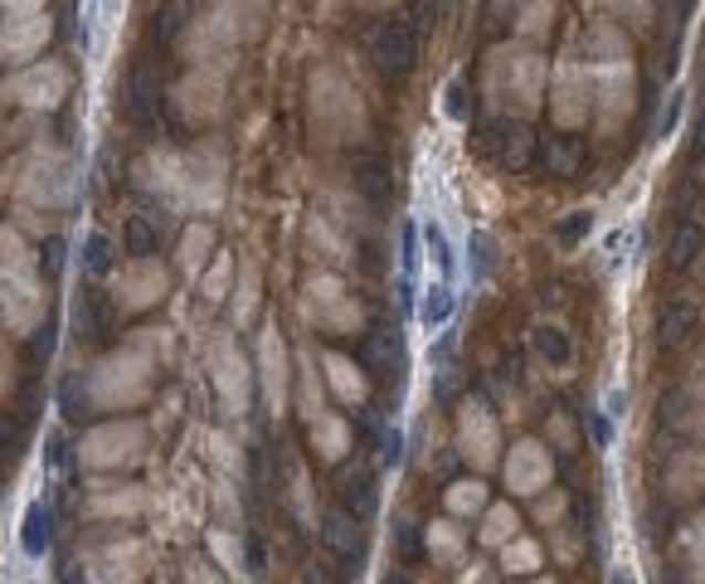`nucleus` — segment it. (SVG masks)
I'll list each match as a JSON object with an SVG mask.
<instances>
[{
	"label": "nucleus",
	"mask_w": 705,
	"mask_h": 584,
	"mask_svg": "<svg viewBox=\"0 0 705 584\" xmlns=\"http://www.w3.org/2000/svg\"><path fill=\"white\" fill-rule=\"evenodd\" d=\"M49 40H54V20L44 10H6L0 15V64H34Z\"/></svg>",
	"instance_id": "obj_12"
},
{
	"label": "nucleus",
	"mask_w": 705,
	"mask_h": 584,
	"mask_svg": "<svg viewBox=\"0 0 705 584\" xmlns=\"http://www.w3.org/2000/svg\"><path fill=\"white\" fill-rule=\"evenodd\" d=\"M385 584H409V580H404V575H394V580H385Z\"/></svg>",
	"instance_id": "obj_40"
},
{
	"label": "nucleus",
	"mask_w": 705,
	"mask_h": 584,
	"mask_svg": "<svg viewBox=\"0 0 705 584\" xmlns=\"http://www.w3.org/2000/svg\"><path fill=\"white\" fill-rule=\"evenodd\" d=\"M322 371H326V380H332V389L346 405H360L365 399V375H360V365L356 361H346V356H322Z\"/></svg>",
	"instance_id": "obj_24"
},
{
	"label": "nucleus",
	"mask_w": 705,
	"mask_h": 584,
	"mask_svg": "<svg viewBox=\"0 0 705 584\" xmlns=\"http://www.w3.org/2000/svg\"><path fill=\"white\" fill-rule=\"evenodd\" d=\"M482 507H486V487L477 478H462L448 487V511L453 517H467V511H482Z\"/></svg>",
	"instance_id": "obj_26"
},
{
	"label": "nucleus",
	"mask_w": 705,
	"mask_h": 584,
	"mask_svg": "<svg viewBox=\"0 0 705 584\" xmlns=\"http://www.w3.org/2000/svg\"><path fill=\"white\" fill-rule=\"evenodd\" d=\"M6 97L20 107H34V113H54L69 97V69L59 59H34V64H24L6 79Z\"/></svg>",
	"instance_id": "obj_10"
},
{
	"label": "nucleus",
	"mask_w": 705,
	"mask_h": 584,
	"mask_svg": "<svg viewBox=\"0 0 705 584\" xmlns=\"http://www.w3.org/2000/svg\"><path fill=\"white\" fill-rule=\"evenodd\" d=\"M555 10H559V0H520L516 6V34L526 44L545 40V34L555 30Z\"/></svg>",
	"instance_id": "obj_23"
},
{
	"label": "nucleus",
	"mask_w": 705,
	"mask_h": 584,
	"mask_svg": "<svg viewBox=\"0 0 705 584\" xmlns=\"http://www.w3.org/2000/svg\"><path fill=\"white\" fill-rule=\"evenodd\" d=\"M583 229H589V215H575V219H569V225H565V239H579Z\"/></svg>",
	"instance_id": "obj_36"
},
{
	"label": "nucleus",
	"mask_w": 705,
	"mask_h": 584,
	"mask_svg": "<svg viewBox=\"0 0 705 584\" xmlns=\"http://www.w3.org/2000/svg\"><path fill=\"white\" fill-rule=\"evenodd\" d=\"M555 122L559 127H583L593 107V88H589V69L583 64H559L555 69V93H550Z\"/></svg>",
	"instance_id": "obj_16"
},
{
	"label": "nucleus",
	"mask_w": 705,
	"mask_h": 584,
	"mask_svg": "<svg viewBox=\"0 0 705 584\" xmlns=\"http://www.w3.org/2000/svg\"><path fill=\"white\" fill-rule=\"evenodd\" d=\"M312 122L322 132H332V137H350V142H356L360 127H365L356 88H350V83L340 79V73H332V69H322L312 79Z\"/></svg>",
	"instance_id": "obj_8"
},
{
	"label": "nucleus",
	"mask_w": 705,
	"mask_h": 584,
	"mask_svg": "<svg viewBox=\"0 0 705 584\" xmlns=\"http://www.w3.org/2000/svg\"><path fill=\"white\" fill-rule=\"evenodd\" d=\"M229 278H234V259L229 253H219L214 263H204V273H200V283H204V298L219 302L229 292Z\"/></svg>",
	"instance_id": "obj_28"
},
{
	"label": "nucleus",
	"mask_w": 705,
	"mask_h": 584,
	"mask_svg": "<svg viewBox=\"0 0 705 584\" xmlns=\"http://www.w3.org/2000/svg\"><path fill=\"white\" fill-rule=\"evenodd\" d=\"M146 448V429L137 419H117V424H97L78 438V462L83 468H127L137 462Z\"/></svg>",
	"instance_id": "obj_9"
},
{
	"label": "nucleus",
	"mask_w": 705,
	"mask_h": 584,
	"mask_svg": "<svg viewBox=\"0 0 705 584\" xmlns=\"http://www.w3.org/2000/svg\"><path fill=\"white\" fill-rule=\"evenodd\" d=\"M448 316V292L443 288H429V302H423V322H443Z\"/></svg>",
	"instance_id": "obj_31"
},
{
	"label": "nucleus",
	"mask_w": 705,
	"mask_h": 584,
	"mask_svg": "<svg viewBox=\"0 0 705 584\" xmlns=\"http://www.w3.org/2000/svg\"><path fill=\"white\" fill-rule=\"evenodd\" d=\"M210 380H214V395L229 414H243L249 409V395H253V371L243 361L234 332H214L210 341Z\"/></svg>",
	"instance_id": "obj_11"
},
{
	"label": "nucleus",
	"mask_w": 705,
	"mask_h": 584,
	"mask_svg": "<svg viewBox=\"0 0 705 584\" xmlns=\"http://www.w3.org/2000/svg\"><path fill=\"white\" fill-rule=\"evenodd\" d=\"M259 380H263V399L273 414H283L287 405V346L277 336V326H263L259 336Z\"/></svg>",
	"instance_id": "obj_18"
},
{
	"label": "nucleus",
	"mask_w": 705,
	"mask_h": 584,
	"mask_svg": "<svg viewBox=\"0 0 705 584\" xmlns=\"http://www.w3.org/2000/svg\"><path fill=\"white\" fill-rule=\"evenodd\" d=\"M141 507H146L141 487H93V502H88L93 517H131Z\"/></svg>",
	"instance_id": "obj_22"
},
{
	"label": "nucleus",
	"mask_w": 705,
	"mask_h": 584,
	"mask_svg": "<svg viewBox=\"0 0 705 584\" xmlns=\"http://www.w3.org/2000/svg\"><path fill=\"white\" fill-rule=\"evenodd\" d=\"M589 88L599 93L608 122L632 113V93H638V69H632V44L623 34V24L613 20H593L589 30Z\"/></svg>",
	"instance_id": "obj_3"
},
{
	"label": "nucleus",
	"mask_w": 705,
	"mask_h": 584,
	"mask_svg": "<svg viewBox=\"0 0 705 584\" xmlns=\"http://www.w3.org/2000/svg\"><path fill=\"white\" fill-rule=\"evenodd\" d=\"M356 6H360V10H394L399 0H356Z\"/></svg>",
	"instance_id": "obj_38"
},
{
	"label": "nucleus",
	"mask_w": 705,
	"mask_h": 584,
	"mask_svg": "<svg viewBox=\"0 0 705 584\" xmlns=\"http://www.w3.org/2000/svg\"><path fill=\"white\" fill-rule=\"evenodd\" d=\"M20 195L34 205H64L69 200V156L59 152V146H34V152L24 156Z\"/></svg>",
	"instance_id": "obj_14"
},
{
	"label": "nucleus",
	"mask_w": 705,
	"mask_h": 584,
	"mask_svg": "<svg viewBox=\"0 0 705 584\" xmlns=\"http://www.w3.org/2000/svg\"><path fill=\"white\" fill-rule=\"evenodd\" d=\"M613 584H632V580L628 575H613Z\"/></svg>",
	"instance_id": "obj_41"
},
{
	"label": "nucleus",
	"mask_w": 705,
	"mask_h": 584,
	"mask_svg": "<svg viewBox=\"0 0 705 584\" xmlns=\"http://www.w3.org/2000/svg\"><path fill=\"white\" fill-rule=\"evenodd\" d=\"M482 88L496 107H506V113H520V117L535 113V103H540V93H545V54L526 40L492 49V54H486Z\"/></svg>",
	"instance_id": "obj_5"
},
{
	"label": "nucleus",
	"mask_w": 705,
	"mask_h": 584,
	"mask_svg": "<svg viewBox=\"0 0 705 584\" xmlns=\"http://www.w3.org/2000/svg\"><path fill=\"white\" fill-rule=\"evenodd\" d=\"M156 385V356H151V332H137L122 351L97 361L88 375V405L93 409H131L151 395Z\"/></svg>",
	"instance_id": "obj_4"
},
{
	"label": "nucleus",
	"mask_w": 705,
	"mask_h": 584,
	"mask_svg": "<svg viewBox=\"0 0 705 584\" xmlns=\"http://www.w3.org/2000/svg\"><path fill=\"white\" fill-rule=\"evenodd\" d=\"M20 545L30 560H40L49 551V511L44 507H30L24 511V531H20Z\"/></svg>",
	"instance_id": "obj_25"
},
{
	"label": "nucleus",
	"mask_w": 705,
	"mask_h": 584,
	"mask_svg": "<svg viewBox=\"0 0 705 584\" xmlns=\"http://www.w3.org/2000/svg\"><path fill=\"white\" fill-rule=\"evenodd\" d=\"M253 307H259V273L243 268V283H239V307H234V326L253 322Z\"/></svg>",
	"instance_id": "obj_30"
},
{
	"label": "nucleus",
	"mask_w": 705,
	"mask_h": 584,
	"mask_svg": "<svg viewBox=\"0 0 705 584\" xmlns=\"http://www.w3.org/2000/svg\"><path fill=\"white\" fill-rule=\"evenodd\" d=\"M229 69H234V59H210V64H190L186 79L176 83V113L186 117V122H194V127L214 122L219 113H224Z\"/></svg>",
	"instance_id": "obj_7"
},
{
	"label": "nucleus",
	"mask_w": 705,
	"mask_h": 584,
	"mask_svg": "<svg viewBox=\"0 0 705 584\" xmlns=\"http://www.w3.org/2000/svg\"><path fill=\"white\" fill-rule=\"evenodd\" d=\"M267 15H273V0H210V6L186 24L180 49H186L190 64L234 59V49H243L249 40L263 34Z\"/></svg>",
	"instance_id": "obj_2"
},
{
	"label": "nucleus",
	"mask_w": 705,
	"mask_h": 584,
	"mask_svg": "<svg viewBox=\"0 0 705 584\" xmlns=\"http://www.w3.org/2000/svg\"><path fill=\"white\" fill-rule=\"evenodd\" d=\"M540 351H550L555 361H565V341H559L555 332H540Z\"/></svg>",
	"instance_id": "obj_33"
},
{
	"label": "nucleus",
	"mask_w": 705,
	"mask_h": 584,
	"mask_svg": "<svg viewBox=\"0 0 705 584\" xmlns=\"http://www.w3.org/2000/svg\"><path fill=\"white\" fill-rule=\"evenodd\" d=\"M307 298H302V307H307V322L312 326H322L326 336H340V332H356L360 326V307H356V298H350L346 288L336 283V278H312L307 288Z\"/></svg>",
	"instance_id": "obj_13"
},
{
	"label": "nucleus",
	"mask_w": 705,
	"mask_h": 584,
	"mask_svg": "<svg viewBox=\"0 0 705 584\" xmlns=\"http://www.w3.org/2000/svg\"><path fill=\"white\" fill-rule=\"evenodd\" d=\"M326 535H332V545H336V551H346V545H350V531H346V521H332V531H326Z\"/></svg>",
	"instance_id": "obj_34"
},
{
	"label": "nucleus",
	"mask_w": 705,
	"mask_h": 584,
	"mask_svg": "<svg viewBox=\"0 0 705 584\" xmlns=\"http://www.w3.org/2000/svg\"><path fill=\"white\" fill-rule=\"evenodd\" d=\"M210 253H214V225L194 219L186 234H180V268H186L190 278H200L204 263H210Z\"/></svg>",
	"instance_id": "obj_21"
},
{
	"label": "nucleus",
	"mask_w": 705,
	"mask_h": 584,
	"mask_svg": "<svg viewBox=\"0 0 705 584\" xmlns=\"http://www.w3.org/2000/svg\"><path fill=\"white\" fill-rule=\"evenodd\" d=\"M511 560H516L511 570H530V565H535V545H516V551H511Z\"/></svg>",
	"instance_id": "obj_35"
},
{
	"label": "nucleus",
	"mask_w": 705,
	"mask_h": 584,
	"mask_svg": "<svg viewBox=\"0 0 705 584\" xmlns=\"http://www.w3.org/2000/svg\"><path fill=\"white\" fill-rule=\"evenodd\" d=\"M506 482L511 492H540L545 482H550V453H545L540 444H516L506 458Z\"/></svg>",
	"instance_id": "obj_19"
},
{
	"label": "nucleus",
	"mask_w": 705,
	"mask_h": 584,
	"mask_svg": "<svg viewBox=\"0 0 705 584\" xmlns=\"http://www.w3.org/2000/svg\"><path fill=\"white\" fill-rule=\"evenodd\" d=\"M496 419H492V409L482 405V399H467L457 414V444H462V458H472L477 468H492V458H496Z\"/></svg>",
	"instance_id": "obj_17"
},
{
	"label": "nucleus",
	"mask_w": 705,
	"mask_h": 584,
	"mask_svg": "<svg viewBox=\"0 0 705 584\" xmlns=\"http://www.w3.org/2000/svg\"><path fill=\"white\" fill-rule=\"evenodd\" d=\"M696 253H701V234H696V229H686V234L676 239V263H691Z\"/></svg>",
	"instance_id": "obj_32"
},
{
	"label": "nucleus",
	"mask_w": 705,
	"mask_h": 584,
	"mask_svg": "<svg viewBox=\"0 0 705 584\" xmlns=\"http://www.w3.org/2000/svg\"><path fill=\"white\" fill-rule=\"evenodd\" d=\"M0 10H44V0H0Z\"/></svg>",
	"instance_id": "obj_37"
},
{
	"label": "nucleus",
	"mask_w": 705,
	"mask_h": 584,
	"mask_svg": "<svg viewBox=\"0 0 705 584\" xmlns=\"http://www.w3.org/2000/svg\"><path fill=\"white\" fill-rule=\"evenodd\" d=\"M307 429H312V448L322 458H340L350 448V424L346 419H336V414H322L316 409L312 419H307Z\"/></svg>",
	"instance_id": "obj_20"
},
{
	"label": "nucleus",
	"mask_w": 705,
	"mask_h": 584,
	"mask_svg": "<svg viewBox=\"0 0 705 584\" xmlns=\"http://www.w3.org/2000/svg\"><path fill=\"white\" fill-rule=\"evenodd\" d=\"M0 316L15 336H30L44 322V283L15 229H0Z\"/></svg>",
	"instance_id": "obj_6"
},
{
	"label": "nucleus",
	"mask_w": 705,
	"mask_h": 584,
	"mask_svg": "<svg viewBox=\"0 0 705 584\" xmlns=\"http://www.w3.org/2000/svg\"><path fill=\"white\" fill-rule=\"evenodd\" d=\"M166 298V268L156 259H127L113 268V302L122 312H146Z\"/></svg>",
	"instance_id": "obj_15"
},
{
	"label": "nucleus",
	"mask_w": 705,
	"mask_h": 584,
	"mask_svg": "<svg viewBox=\"0 0 705 584\" xmlns=\"http://www.w3.org/2000/svg\"><path fill=\"white\" fill-rule=\"evenodd\" d=\"M141 186L161 190L170 200H180L194 215H210L224 205V176H229V156L219 142H200L194 152H156L141 156Z\"/></svg>",
	"instance_id": "obj_1"
},
{
	"label": "nucleus",
	"mask_w": 705,
	"mask_h": 584,
	"mask_svg": "<svg viewBox=\"0 0 705 584\" xmlns=\"http://www.w3.org/2000/svg\"><path fill=\"white\" fill-rule=\"evenodd\" d=\"M603 6V20H613V24H648L652 20V10H656V0H599Z\"/></svg>",
	"instance_id": "obj_27"
},
{
	"label": "nucleus",
	"mask_w": 705,
	"mask_h": 584,
	"mask_svg": "<svg viewBox=\"0 0 705 584\" xmlns=\"http://www.w3.org/2000/svg\"><path fill=\"white\" fill-rule=\"evenodd\" d=\"M307 584H326V580H322V575H316V570H312V575H307Z\"/></svg>",
	"instance_id": "obj_39"
},
{
	"label": "nucleus",
	"mask_w": 705,
	"mask_h": 584,
	"mask_svg": "<svg viewBox=\"0 0 705 584\" xmlns=\"http://www.w3.org/2000/svg\"><path fill=\"white\" fill-rule=\"evenodd\" d=\"M516 526H520L516 511H511V507H492V511H486L482 541H486V545H502V541H511V535H516Z\"/></svg>",
	"instance_id": "obj_29"
}]
</instances>
